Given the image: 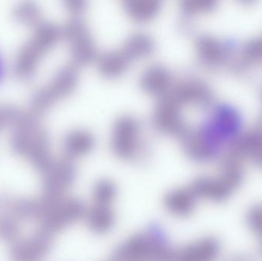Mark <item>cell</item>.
<instances>
[{
	"label": "cell",
	"instance_id": "1",
	"mask_svg": "<svg viewBox=\"0 0 262 261\" xmlns=\"http://www.w3.org/2000/svg\"><path fill=\"white\" fill-rule=\"evenodd\" d=\"M174 251L165 230L155 223L118 245L111 261H171Z\"/></svg>",
	"mask_w": 262,
	"mask_h": 261
},
{
	"label": "cell",
	"instance_id": "2",
	"mask_svg": "<svg viewBox=\"0 0 262 261\" xmlns=\"http://www.w3.org/2000/svg\"><path fill=\"white\" fill-rule=\"evenodd\" d=\"M243 169L236 159H228L222 164L221 173L217 176H200L189 188L197 199L222 202L229 199L243 180Z\"/></svg>",
	"mask_w": 262,
	"mask_h": 261
},
{
	"label": "cell",
	"instance_id": "3",
	"mask_svg": "<svg viewBox=\"0 0 262 261\" xmlns=\"http://www.w3.org/2000/svg\"><path fill=\"white\" fill-rule=\"evenodd\" d=\"M111 147L115 156L126 161L140 159L143 151L141 124L130 115L120 116L112 129Z\"/></svg>",
	"mask_w": 262,
	"mask_h": 261
},
{
	"label": "cell",
	"instance_id": "4",
	"mask_svg": "<svg viewBox=\"0 0 262 261\" xmlns=\"http://www.w3.org/2000/svg\"><path fill=\"white\" fill-rule=\"evenodd\" d=\"M66 35L70 42L72 58L79 65L90 64L98 59V50L89 26L80 17L68 25Z\"/></svg>",
	"mask_w": 262,
	"mask_h": 261
},
{
	"label": "cell",
	"instance_id": "5",
	"mask_svg": "<svg viewBox=\"0 0 262 261\" xmlns=\"http://www.w3.org/2000/svg\"><path fill=\"white\" fill-rule=\"evenodd\" d=\"M183 107L170 97L159 99L152 113V124L160 133L180 137L186 128Z\"/></svg>",
	"mask_w": 262,
	"mask_h": 261
},
{
	"label": "cell",
	"instance_id": "6",
	"mask_svg": "<svg viewBox=\"0 0 262 261\" xmlns=\"http://www.w3.org/2000/svg\"><path fill=\"white\" fill-rule=\"evenodd\" d=\"M168 96L183 107L192 106L206 108L214 100L210 87L203 81L195 79L183 80L174 84Z\"/></svg>",
	"mask_w": 262,
	"mask_h": 261
},
{
	"label": "cell",
	"instance_id": "7",
	"mask_svg": "<svg viewBox=\"0 0 262 261\" xmlns=\"http://www.w3.org/2000/svg\"><path fill=\"white\" fill-rule=\"evenodd\" d=\"M221 253L220 242L205 237L175 249L171 261H216Z\"/></svg>",
	"mask_w": 262,
	"mask_h": 261
},
{
	"label": "cell",
	"instance_id": "8",
	"mask_svg": "<svg viewBox=\"0 0 262 261\" xmlns=\"http://www.w3.org/2000/svg\"><path fill=\"white\" fill-rule=\"evenodd\" d=\"M173 77L167 67L155 64L148 67L140 78V85L145 93L159 99L167 96L174 86Z\"/></svg>",
	"mask_w": 262,
	"mask_h": 261
},
{
	"label": "cell",
	"instance_id": "9",
	"mask_svg": "<svg viewBox=\"0 0 262 261\" xmlns=\"http://www.w3.org/2000/svg\"><path fill=\"white\" fill-rule=\"evenodd\" d=\"M197 198L190 188H178L171 190L165 196V208L172 216L186 218L191 216L196 206Z\"/></svg>",
	"mask_w": 262,
	"mask_h": 261
},
{
	"label": "cell",
	"instance_id": "10",
	"mask_svg": "<svg viewBox=\"0 0 262 261\" xmlns=\"http://www.w3.org/2000/svg\"><path fill=\"white\" fill-rule=\"evenodd\" d=\"M132 62L130 57L121 48L104 52L97 59L98 72L108 79H114L124 75Z\"/></svg>",
	"mask_w": 262,
	"mask_h": 261
},
{
	"label": "cell",
	"instance_id": "11",
	"mask_svg": "<svg viewBox=\"0 0 262 261\" xmlns=\"http://www.w3.org/2000/svg\"><path fill=\"white\" fill-rule=\"evenodd\" d=\"M84 219L89 229L98 234L112 231L116 223V215L112 205L94 204L86 211Z\"/></svg>",
	"mask_w": 262,
	"mask_h": 261
},
{
	"label": "cell",
	"instance_id": "12",
	"mask_svg": "<svg viewBox=\"0 0 262 261\" xmlns=\"http://www.w3.org/2000/svg\"><path fill=\"white\" fill-rule=\"evenodd\" d=\"M124 11L133 21L146 23L156 18L161 9L159 0H125Z\"/></svg>",
	"mask_w": 262,
	"mask_h": 261
},
{
	"label": "cell",
	"instance_id": "13",
	"mask_svg": "<svg viewBox=\"0 0 262 261\" xmlns=\"http://www.w3.org/2000/svg\"><path fill=\"white\" fill-rule=\"evenodd\" d=\"M95 136L85 129L71 132L66 141V149L70 157H81L92 151L95 147Z\"/></svg>",
	"mask_w": 262,
	"mask_h": 261
},
{
	"label": "cell",
	"instance_id": "14",
	"mask_svg": "<svg viewBox=\"0 0 262 261\" xmlns=\"http://www.w3.org/2000/svg\"><path fill=\"white\" fill-rule=\"evenodd\" d=\"M121 49L134 61L150 55L155 49V41L148 34L136 32L126 39Z\"/></svg>",
	"mask_w": 262,
	"mask_h": 261
},
{
	"label": "cell",
	"instance_id": "15",
	"mask_svg": "<svg viewBox=\"0 0 262 261\" xmlns=\"http://www.w3.org/2000/svg\"><path fill=\"white\" fill-rule=\"evenodd\" d=\"M76 168L71 161H63L55 167L51 179V186L55 193H59L67 189L75 182Z\"/></svg>",
	"mask_w": 262,
	"mask_h": 261
},
{
	"label": "cell",
	"instance_id": "16",
	"mask_svg": "<svg viewBox=\"0 0 262 261\" xmlns=\"http://www.w3.org/2000/svg\"><path fill=\"white\" fill-rule=\"evenodd\" d=\"M118 193V187L113 181L101 179L95 184L92 197L96 205H112L116 199Z\"/></svg>",
	"mask_w": 262,
	"mask_h": 261
},
{
	"label": "cell",
	"instance_id": "17",
	"mask_svg": "<svg viewBox=\"0 0 262 261\" xmlns=\"http://www.w3.org/2000/svg\"><path fill=\"white\" fill-rule=\"evenodd\" d=\"M246 222L249 229L258 241L260 253L262 255V205L251 207L246 215Z\"/></svg>",
	"mask_w": 262,
	"mask_h": 261
},
{
	"label": "cell",
	"instance_id": "18",
	"mask_svg": "<svg viewBox=\"0 0 262 261\" xmlns=\"http://www.w3.org/2000/svg\"><path fill=\"white\" fill-rule=\"evenodd\" d=\"M86 2L84 0H72L69 2V8L71 12L75 14V16L80 17L85 11Z\"/></svg>",
	"mask_w": 262,
	"mask_h": 261
},
{
	"label": "cell",
	"instance_id": "19",
	"mask_svg": "<svg viewBox=\"0 0 262 261\" xmlns=\"http://www.w3.org/2000/svg\"><path fill=\"white\" fill-rule=\"evenodd\" d=\"M1 72H2V62L1 61H0V76H1Z\"/></svg>",
	"mask_w": 262,
	"mask_h": 261
},
{
	"label": "cell",
	"instance_id": "20",
	"mask_svg": "<svg viewBox=\"0 0 262 261\" xmlns=\"http://www.w3.org/2000/svg\"><path fill=\"white\" fill-rule=\"evenodd\" d=\"M238 261H242V260H238Z\"/></svg>",
	"mask_w": 262,
	"mask_h": 261
}]
</instances>
